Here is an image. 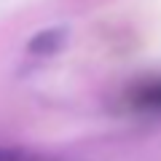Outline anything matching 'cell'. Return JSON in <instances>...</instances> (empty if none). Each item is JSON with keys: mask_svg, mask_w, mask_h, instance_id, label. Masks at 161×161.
<instances>
[{"mask_svg": "<svg viewBox=\"0 0 161 161\" xmlns=\"http://www.w3.org/2000/svg\"><path fill=\"white\" fill-rule=\"evenodd\" d=\"M126 105L137 113H161V75L137 80L126 92Z\"/></svg>", "mask_w": 161, "mask_h": 161, "instance_id": "1", "label": "cell"}, {"mask_svg": "<svg viewBox=\"0 0 161 161\" xmlns=\"http://www.w3.org/2000/svg\"><path fill=\"white\" fill-rule=\"evenodd\" d=\"M64 43V30H43L30 40V54H40V57H48V54L59 51Z\"/></svg>", "mask_w": 161, "mask_h": 161, "instance_id": "2", "label": "cell"}, {"mask_svg": "<svg viewBox=\"0 0 161 161\" xmlns=\"http://www.w3.org/2000/svg\"><path fill=\"white\" fill-rule=\"evenodd\" d=\"M0 161H35L24 150H11V148H0Z\"/></svg>", "mask_w": 161, "mask_h": 161, "instance_id": "3", "label": "cell"}]
</instances>
